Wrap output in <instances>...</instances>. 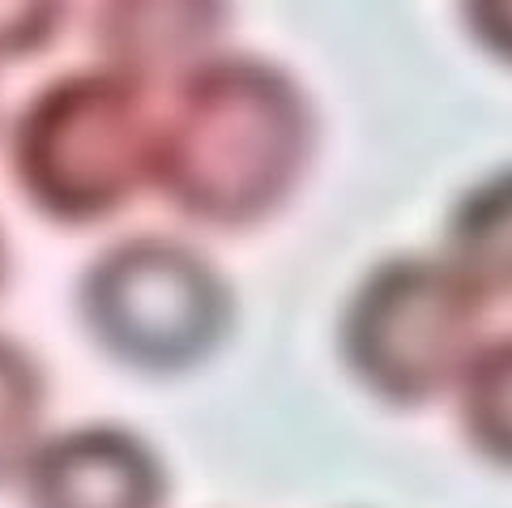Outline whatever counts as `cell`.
Here are the masks:
<instances>
[{"label":"cell","mask_w":512,"mask_h":508,"mask_svg":"<svg viewBox=\"0 0 512 508\" xmlns=\"http://www.w3.org/2000/svg\"><path fill=\"white\" fill-rule=\"evenodd\" d=\"M312 154V107L269 60L210 56L158 116L154 184L205 227H248L291 197Z\"/></svg>","instance_id":"6da1fadb"},{"label":"cell","mask_w":512,"mask_h":508,"mask_svg":"<svg viewBox=\"0 0 512 508\" xmlns=\"http://www.w3.org/2000/svg\"><path fill=\"white\" fill-rule=\"evenodd\" d=\"M158 111L150 86L124 69H77L22 107L9 137V171L39 214L103 222L154 184Z\"/></svg>","instance_id":"7a4b0ae2"},{"label":"cell","mask_w":512,"mask_h":508,"mask_svg":"<svg viewBox=\"0 0 512 508\" xmlns=\"http://www.w3.org/2000/svg\"><path fill=\"white\" fill-rule=\"evenodd\" d=\"M487 295L453 261L393 257L350 295L342 355L376 398L419 406L457 385L478 351Z\"/></svg>","instance_id":"3957f363"},{"label":"cell","mask_w":512,"mask_h":508,"mask_svg":"<svg viewBox=\"0 0 512 508\" xmlns=\"http://www.w3.org/2000/svg\"><path fill=\"white\" fill-rule=\"evenodd\" d=\"M77 299L94 342L146 372L192 368L231 325V291L218 269L167 235H133L99 252Z\"/></svg>","instance_id":"277c9868"},{"label":"cell","mask_w":512,"mask_h":508,"mask_svg":"<svg viewBox=\"0 0 512 508\" xmlns=\"http://www.w3.org/2000/svg\"><path fill=\"white\" fill-rule=\"evenodd\" d=\"M26 508H163L167 474L141 436L111 423L43 440L22 470Z\"/></svg>","instance_id":"5b68a950"},{"label":"cell","mask_w":512,"mask_h":508,"mask_svg":"<svg viewBox=\"0 0 512 508\" xmlns=\"http://www.w3.org/2000/svg\"><path fill=\"white\" fill-rule=\"evenodd\" d=\"M222 30V5H103L94 18V39L107 65L141 77L146 86L154 77L197 69Z\"/></svg>","instance_id":"8992f818"},{"label":"cell","mask_w":512,"mask_h":508,"mask_svg":"<svg viewBox=\"0 0 512 508\" xmlns=\"http://www.w3.org/2000/svg\"><path fill=\"white\" fill-rule=\"evenodd\" d=\"M448 261L483 295L512 299V171L487 176L448 218Z\"/></svg>","instance_id":"52a82bcc"},{"label":"cell","mask_w":512,"mask_h":508,"mask_svg":"<svg viewBox=\"0 0 512 508\" xmlns=\"http://www.w3.org/2000/svg\"><path fill=\"white\" fill-rule=\"evenodd\" d=\"M457 415L478 453L512 466V333L474 351L457 380Z\"/></svg>","instance_id":"ba28073f"},{"label":"cell","mask_w":512,"mask_h":508,"mask_svg":"<svg viewBox=\"0 0 512 508\" xmlns=\"http://www.w3.org/2000/svg\"><path fill=\"white\" fill-rule=\"evenodd\" d=\"M43 372L18 342L0 338V483L22 474L39 449L43 427Z\"/></svg>","instance_id":"9c48e42d"},{"label":"cell","mask_w":512,"mask_h":508,"mask_svg":"<svg viewBox=\"0 0 512 508\" xmlns=\"http://www.w3.org/2000/svg\"><path fill=\"white\" fill-rule=\"evenodd\" d=\"M64 5H0V56L43 52L60 35Z\"/></svg>","instance_id":"30bf717a"},{"label":"cell","mask_w":512,"mask_h":508,"mask_svg":"<svg viewBox=\"0 0 512 508\" xmlns=\"http://www.w3.org/2000/svg\"><path fill=\"white\" fill-rule=\"evenodd\" d=\"M466 26L474 30V39L487 52H495L512 65V5L508 0H500V5H466Z\"/></svg>","instance_id":"8fae6325"},{"label":"cell","mask_w":512,"mask_h":508,"mask_svg":"<svg viewBox=\"0 0 512 508\" xmlns=\"http://www.w3.org/2000/svg\"><path fill=\"white\" fill-rule=\"evenodd\" d=\"M0 282H5V244H0Z\"/></svg>","instance_id":"7c38bea8"}]
</instances>
